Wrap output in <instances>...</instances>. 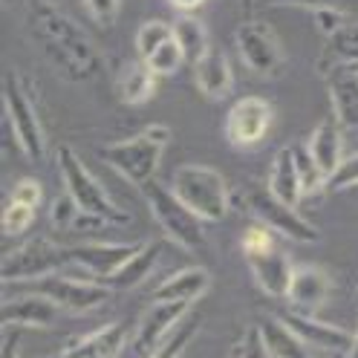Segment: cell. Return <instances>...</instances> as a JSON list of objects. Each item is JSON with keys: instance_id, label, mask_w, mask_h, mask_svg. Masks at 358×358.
Segmentation results:
<instances>
[{"instance_id": "cell-1", "label": "cell", "mask_w": 358, "mask_h": 358, "mask_svg": "<svg viewBox=\"0 0 358 358\" xmlns=\"http://www.w3.org/2000/svg\"><path fill=\"white\" fill-rule=\"evenodd\" d=\"M20 29L66 81L84 84L101 73V52L87 32L52 0H6Z\"/></svg>"}, {"instance_id": "cell-2", "label": "cell", "mask_w": 358, "mask_h": 358, "mask_svg": "<svg viewBox=\"0 0 358 358\" xmlns=\"http://www.w3.org/2000/svg\"><path fill=\"white\" fill-rule=\"evenodd\" d=\"M168 142H171L168 124H148L124 142L104 145L101 162L110 165L119 176H124L130 185L145 188L148 182L156 179V171H159Z\"/></svg>"}, {"instance_id": "cell-3", "label": "cell", "mask_w": 358, "mask_h": 358, "mask_svg": "<svg viewBox=\"0 0 358 358\" xmlns=\"http://www.w3.org/2000/svg\"><path fill=\"white\" fill-rule=\"evenodd\" d=\"M142 196H145L153 220L159 222V229L165 231V237L171 243H176L179 249L194 255V257H208V240H206L203 220H199L171 188H165L159 179H153V182H148L142 188Z\"/></svg>"}, {"instance_id": "cell-4", "label": "cell", "mask_w": 358, "mask_h": 358, "mask_svg": "<svg viewBox=\"0 0 358 358\" xmlns=\"http://www.w3.org/2000/svg\"><path fill=\"white\" fill-rule=\"evenodd\" d=\"M168 188L203 222H222L231 211V188L217 168L179 165L171 173Z\"/></svg>"}, {"instance_id": "cell-5", "label": "cell", "mask_w": 358, "mask_h": 358, "mask_svg": "<svg viewBox=\"0 0 358 358\" xmlns=\"http://www.w3.org/2000/svg\"><path fill=\"white\" fill-rule=\"evenodd\" d=\"M55 162H58V171H61V179H64L66 196H70L73 203L78 206V211L101 217L104 222H110V226H127L130 214L113 203V196H110L104 191V185L99 182L93 173H90V168L84 165V159H81V156L70 145H61L58 148Z\"/></svg>"}, {"instance_id": "cell-6", "label": "cell", "mask_w": 358, "mask_h": 358, "mask_svg": "<svg viewBox=\"0 0 358 358\" xmlns=\"http://www.w3.org/2000/svg\"><path fill=\"white\" fill-rule=\"evenodd\" d=\"M3 104H6L9 127L15 133L20 150H24V156L29 162H41L43 150H47V136H43L38 110L32 104L29 84H27V78L20 76L17 70H6V78H3Z\"/></svg>"}, {"instance_id": "cell-7", "label": "cell", "mask_w": 358, "mask_h": 358, "mask_svg": "<svg viewBox=\"0 0 358 358\" xmlns=\"http://www.w3.org/2000/svg\"><path fill=\"white\" fill-rule=\"evenodd\" d=\"M234 47L240 61L263 78H278L286 70V52L278 32L260 17H245L234 27Z\"/></svg>"}, {"instance_id": "cell-8", "label": "cell", "mask_w": 358, "mask_h": 358, "mask_svg": "<svg viewBox=\"0 0 358 358\" xmlns=\"http://www.w3.org/2000/svg\"><path fill=\"white\" fill-rule=\"evenodd\" d=\"M240 199H243V206L257 217L260 226L278 231L280 237L295 240V243H318L321 240V231L312 226L309 220H303L295 208L283 206L268 188H263V185H245L240 191Z\"/></svg>"}, {"instance_id": "cell-9", "label": "cell", "mask_w": 358, "mask_h": 358, "mask_svg": "<svg viewBox=\"0 0 358 358\" xmlns=\"http://www.w3.org/2000/svg\"><path fill=\"white\" fill-rule=\"evenodd\" d=\"M70 260V249H64L50 237H32L24 245L3 257V283H35L55 275Z\"/></svg>"}, {"instance_id": "cell-10", "label": "cell", "mask_w": 358, "mask_h": 358, "mask_svg": "<svg viewBox=\"0 0 358 358\" xmlns=\"http://www.w3.org/2000/svg\"><path fill=\"white\" fill-rule=\"evenodd\" d=\"M32 292L50 298L55 306L73 312V315H87L99 306H104L113 298V289L96 283V280H81V278H64V275H50L43 280L32 283Z\"/></svg>"}, {"instance_id": "cell-11", "label": "cell", "mask_w": 358, "mask_h": 358, "mask_svg": "<svg viewBox=\"0 0 358 358\" xmlns=\"http://www.w3.org/2000/svg\"><path fill=\"white\" fill-rule=\"evenodd\" d=\"M272 119H275V110L266 99L245 96L234 101L231 110L226 113V139L234 148H252L268 133Z\"/></svg>"}, {"instance_id": "cell-12", "label": "cell", "mask_w": 358, "mask_h": 358, "mask_svg": "<svg viewBox=\"0 0 358 358\" xmlns=\"http://www.w3.org/2000/svg\"><path fill=\"white\" fill-rule=\"evenodd\" d=\"M188 309H191L188 303H150V309L142 315L136 332H133V350L142 358L156 352L168 341V335L185 321Z\"/></svg>"}, {"instance_id": "cell-13", "label": "cell", "mask_w": 358, "mask_h": 358, "mask_svg": "<svg viewBox=\"0 0 358 358\" xmlns=\"http://www.w3.org/2000/svg\"><path fill=\"white\" fill-rule=\"evenodd\" d=\"M139 249L142 243H84V245H73L70 260L78 263L84 272L110 283Z\"/></svg>"}, {"instance_id": "cell-14", "label": "cell", "mask_w": 358, "mask_h": 358, "mask_svg": "<svg viewBox=\"0 0 358 358\" xmlns=\"http://www.w3.org/2000/svg\"><path fill=\"white\" fill-rule=\"evenodd\" d=\"M280 321L292 329L309 350H321V352H329V355H347L350 347H352V338H350L347 329L332 327V324L318 321L312 315H301V312H280Z\"/></svg>"}, {"instance_id": "cell-15", "label": "cell", "mask_w": 358, "mask_h": 358, "mask_svg": "<svg viewBox=\"0 0 358 358\" xmlns=\"http://www.w3.org/2000/svg\"><path fill=\"white\" fill-rule=\"evenodd\" d=\"M332 116L344 130H358V64H335L327 70Z\"/></svg>"}, {"instance_id": "cell-16", "label": "cell", "mask_w": 358, "mask_h": 358, "mask_svg": "<svg viewBox=\"0 0 358 358\" xmlns=\"http://www.w3.org/2000/svg\"><path fill=\"white\" fill-rule=\"evenodd\" d=\"M130 338V324L127 321H110L93 332L81 335L78 341L66 344L55 358H119Z\"/></svg>"}, {"instance_id": "cell-17", "label": "cell", "mask_w": 358, "mask_h": 358, "mask_svg": "<svg viewBox=\"0 0 358 358\" xmlns=\"http://www.w3.org/2000/svg\"><path fill=\"white\" fill-rule=\"evenodd\" d=\"M252 268V278L255 283L263 289L268 298H289V286H292V275H295V266L280 249H266V252H255V255H245Z\"/></svg>"}, {"instance_id": "cell-18", "label": "cell", "mask_w": 358, "mask_h": 358, "mask_svg": "<svg viewBox=\"0 0 358 358\" xmlns=\"http://www.w3.org/2000/svg\"><path fill=\"white\" fill-rule=\"evenodd\" d=\"M211 289V275L203 266H185L173 272L171 278H165L159 286L150 292L153 303H194L199 301Z\"/></svg>"}, {"instance_id": "cell-19", "label": "cell", "mask_w": 358, "mask_h": 358, "mask_svg": "<svg viewBox=\"0 0 358 358\" xmlns=\"http://www.w3.org/2000/svg\"><path fill=\"white\" fill-rule=\"evenodd\" d=\"M194 81L208 99H229L234 90V73L231 64L220 47H208V52L194 64Z\"/></svg>"}, {"instance_id": "cell-20", "label": "cell", "mask_w": 358, "mask_h": 358, "mask_svg": "<svg viewBox=\"0 0 358 358\" xmlns=\"http://www.w3.org/2000/svg\"><path fill=\"white\" fill-rule=\"evenodd\" d=\"M55 303L43 295H20L3 301V327H50L55 321Z\"/></svg>"}, {"instance_id": "cell-21", "label": "cell", "mask_w": 358, "mask_h": 358, "mask_svg": "<svg viewBox=\"0 0 358 358\" xmlns=\"http://www.w3.org/2000/svg\"><path fill=\"white\" fill-rule=\"evenodd\" d=\"M268 191H272L283 206L289 208H298V203L303 199V191H301V179H298V168H295V150L292 145H286L278 150L275 162H272V171H268Z\"/></svg>"}, {"instance_id": "cell-22", "label": "cell", "mask_w": 358, "mask_h": 358, "mask_svg": "<svg viewBox=\"0 0 358 358\" xmlns=\"http://www.w3.org/2000/svg\"><path fill=\"white\" fill-rule=\"evenodd\" d=\"M329 289H332V280L324 268L318 266H303V268H295L292 275V286H289V301L301 309H318L327 303L329 298Z\"/></svg>"}, {"instance_id": "cell-23", "label": "cell", "mask_w": 358, "mask_h": 358, "mask_svg": "<svg viewBox=\"0 0 358 358\" xmlns=\"http://www.w3.org/2000/svg\"><path fill=\"white\" fill-rule=\"evenodd\" d=\"M309 153H312V159L318 162L321 173L329 179L335 171L341 168L344 162V153H341V127L338 122H321L315 130H312V136L306 142Z\"/></svg>"}, {"instance_id": "cell-24", "label": "cell", "mask_w": 358, "mask_h": 358, "mask_svg": "<svg viewBox=\"0 0 358 358\" xmlns=\"http://www.w3.org/2000/svg\"><path fill=\"white\" fill-rule=\"evenodd\" d=\"M257 327H260V338L268 358H309V347L280 321V315L263 318Z\"/></svg>"}, {"instance_id": "cell-25", "label": "cell", "mask_w": 358, "mask_h": 358, "mask_svg": "<svg viewBox=\"0 0 358 358\" xmlns=\"http://www.w3.org/2000/svg\"><path fill=\"white\" fill-rule=\"evenodd\" d=\"M321 73H327L335 64H358V20H344L324 38L321 50Z\"/></svg>"}, {"instance_id": "cell-26", "label": "cell", "mask_w": 358, "mask_h": 358, "mask_svg": "<svg viewBox=\"0 0 358 358\" xmlns=\"http://www.w3.org/2000/svg\"><path fill=\"white\" fill-rule=\"evenodd\" d=\"M159 255H162V243H156V240L142 243V249L122 266V272L110 280L107 286L113 289V292H116V289H119V292H127V289L139 286L153 272V266H156V260H159Z\"/></svg>"}, {"instance_id": "cell-27", "label": "cell", "mask_w": 358, "mask_h": 358, "mask_svg": "<svg viewBox=\"0 0 358 358\" xmlns=\"http://www.w3.org/2000/svg\"><path fill=\"white\" fill-rule=\"evenodd\" d=\"M156 76L148 66V61H130L124 64V70L119 76V99L130 107H139L153 96Z\"/></svg>"}, {"instance_id": "cell-28", "label": "cell", "mask_w": 358, "mask_h": 358, "mask_svg": "<svg viewBox=\"0 0 358 358\" xmlns=\"http://www.w3.org/2000/svg\"><path fill=\"white\" fill-rule=\"evenodd\" d=\"M173 38H176V43L182 47V55H185V61L194 66L199 58H203L206 52H208V29H206V24L199 17H194V15H179L176 17V24H173Z\"/></svg>"}, {"instance_id": "cell-29", "label": "cell", "mask_w": 358, "mask_h": 358, "mask_svg": "<svg viewBox=\"0 0 358 358\" xmlns=\"http://www.w3.org/2000/svg\"><path fill=\"white\" fill-rule=\"evenodd\" d=\"M292 150H295V168H298V179H301V191H303V196L318 194V191H327V176L321 173L318 162L312 159L309 148H306L303 142H295Z\"/></svg>"}, {"instance_id": "cell-30", "label": "cell", "mask_w": 358, "mask_h": 358, "mask_svg": "<svg viewBox=\"0 0 358 358\" xmlns=\"http://www.w3.org/2000/svg\"><path fill=\"white\" fill-rule=\"evenodd\" d=\"M196 332H199V315H194V312H191V315H185V321L168 335V341L156 352H150L148 358H179L188 350V344L194 341Z\"/></svg>"}, {"instance_id": "cell-31", "label": "cell", "mask_w": 358, "mask_h": 358, "mask_svg": "<svg viewBox=\"0 0 358 358\" xmlns=\"http://www.w3.org/2000/svg\"><path fill=\"white\" fill-rule=\"evenodd\" d=\"M168 41H173V27L165 24V20H148V24L139 27L136 32V50H139V58L148 61L159 47H165Z\"/></svg>"}, {"instance_id": "cell-32", "label": "cell", "mask_w": 358, "mask_h": 358, "mask_svg": "<svg viewBox=\"0 0 358 358\" xmlns=\"http://www.w3.org/2000/svg\"><path fill=\"white\" fill-rule=\"evenodd\" d=\"M182 64H185V55H182V47L176 43V38L168 41L165 47H159V50H156V52L148 58V66L153 70V76H171V73H176Z\"/></svg>"}, {"instance_id": "cell-33", "label": "cell", "mask_w": 358, "mask_h": 358, "mask_svg": "<svg viewBox=\"0 0 358 358\" xmlns=\"http://www.w3.org/2000/svg\"><path fill=\"white\" fill-rule=\"evenodd\" d=\"M32 222H35V208L9 199L6 208H3V234L6 237H20V234H27V229L32 226Z\"/></svg>"}, {"instance_id": "cell-34", "label": "cell", "mask_w": 358, "mask_h": 358, "mask_svg": "<svg viewBox=\"0 0 358 358\" xmlns=\"http://www.w3.org/2000/svg\"><path fill=\"white\" fill-rule=\"evenodd\" d=\"M229 358H268V352H266V347H263V338H260V327H257V324L245 327V332L234 341Z\"/></svg>"}, {"instance_id": "cell-35", "label": "cell", "mask_w": 358, "mask_h": 358, "mask_svg": "<svg viewBox=\"0 0 358 358\" xmlns=\"http://www.w3.org/2000/svg\"><path fill=\"white\" fill-rule=\"evenodd\" d=\"M355 185H358V153L347 156V159L341 162V168L327 179V191L338 194V191H347V188H355Z\"/></svg>"}, {"instance_id": "cell-36", "label": "cell", "mask_w": 358, "mask_h": 358, "mask_svg": "<svg viewBox=\"0 0 358 358\" xmlns=\"http://www.w3.org/2000/svg\"><path fill=\"white\" fill-rule=\"evenodd\" d=\"M257 6H306V9H335V12H347L358 6V0H257Z\"/></svg>"}, {"instance_id": "cell-37", "label": "cell", "mask_w": 358, "mask_h": 358, "mask_svg": "<svg viewBox=\"0 0 358 358\" xmlns=\"http://www.w3.org/2000/svg\"><path fill=\"white\" fill-rule=\"evenodd\" d=\"M78 217H81L78 206H76L66 194L55 199V206H52V226H55L58 231H76Z\"/></svg>"}, {"instance_id": "cell-38", "label": "cell", "mask_w": 358, "mask_h": 358, "mask_svg": "<svg viewBox=\"0 0 358 358\" xmlns=\"http://www.w3.org/2000/svg\"><path fill=\"white\" fill-rule=\"evenodd\" d=\"M90 17L96 20L99 27L110 29L119 20V9H122V0H84Z\"/></svg>"}, {"instance_id": "cell-39", "label": "cell", "mask_w": 358, "mask_h": 358, "mask_svg": "<svg viewBox=\"0 0 358 358\" xmlns=\"http://www.w3.org/2000/svg\"><path fill=\"white\" fill-rule=\"evenodd\" d=\"M41 196H43V191H41V185L35 182V179H20V182H15V188L9 194V199H15V203H24L29 208L41 206Z\"/></svg>"}, {"instance_id": "cell-40", "label": "cell", "mask_w": 358, "mask_h": 358, "mask_svg": "<svg viewBox=\"0 0 358 358\" xmlns=\"http://www.w3.org/2000/svg\"><path fill=\"white\" fill-rule=\"evenodd\" d=\"M272 237H268L266 226H252L249 231L243 234V252L245 255H255V252H266V249H272Z\"/></svg>"}, {"instance_id": "cell-41", "label": "cell", "mask_w": 358, "mask_h": 358, "mask_svg": "<svg viewBox=\"0 0 358 358\" xmlns=\"http://www.w3.org/2000/svg\"><path fill=\"white\" fill-rule=\"evenodd\" d=\"M20 327H6V338H3V358H17V350H20V335H17Z\"/></svg>"}, {"instance_id": "cell-42", "label": "cell", "mask_w": 358, "mask_h": 358, "mask_svg": "<svg viewBox=\"0 0 358 358\" xmlns=\"http://www.w3.org/2000/svg\"><path fill=\"white\" fill-rule=\"evenodd\" d=\"M171 3L176 6V9H182V12H191V9H196L203 0H171Z\"/></svg>"}, {"instance_id": "cell-43", "label": "cell", "mask_w": 358, "mask_h": 358, "mask_svg": "<svg viewBox=\"0 0 358 358\" xmlns=\"http://www.w3.org/2000/svg\"><path fill=\"white\" fill-rule=\"evenodd\" d=\"M344 358H358V332L352 335V347H350V352H347Z\"/></svg>"}, {"instance_id": "cell-44", "label": "cell", "mask_w": 358, "mask_h": 358, "mask_svg": "<svg viewBox=\"0 0 358 358\" xmlns=\"http://www.w3.org/2000/svg\"><path fill=\"white\" fill-rule=\"evenodd\" d=\"M255 6H257V0H243V9H245V12H252Z\"/></svg>"}]
</instances>
